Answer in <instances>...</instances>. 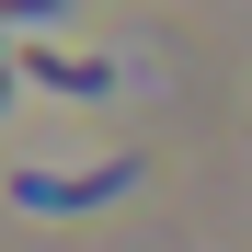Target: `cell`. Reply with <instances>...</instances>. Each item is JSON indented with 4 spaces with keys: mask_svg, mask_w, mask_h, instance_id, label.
I'll return each instance as SVG.
<instances>
[{
    "mask_svg": "<svg viewBox=\"0 0 252 252\" xmlns=\"http://www.w3.org/2000/svg\"><path fill=\"white\" fill-rule=\"evenodd\" d=\"M126 184H138V160L115 149V160H92V172H23L12 195L34 206V218H80V206H103V195H126Z\"/></svg>",
    "mask_w": 252,
    "mask_h": 252,
    "instance_id": "6da1fadb",
    "label": "cell"
},
{
    "mask_svg": "<svg viewBox=\"0 0 252 252\" xmlns=\"http://www.w3.org/2000/svg\"><path fill=\"white\" fill-rule=\"evenodd\" d=\"M12 69H34L46 92H80V103H92V92H115V69H103V58H46V46H34V58H12Z\"/></svg>",
    "mask_w": 252,
    "mask_h": 252,
    "instance_id": "7a4b0ae2",
    "label": "cell"
},
{
    "mask_svg": "<svg viewBox=\"0 0 252 252\" xmlns=\"http://www.w3.org/2000/svg\"><path fill=\"white\" fill-rule=\"evenodd\" d=\"M0 92H12V58H0Z\"/></svg>",
    "mask_w": 252,
    "mask_h": 252,
    "instance_id": "3957f363",
    "label": "cell"
}]
</instances>
